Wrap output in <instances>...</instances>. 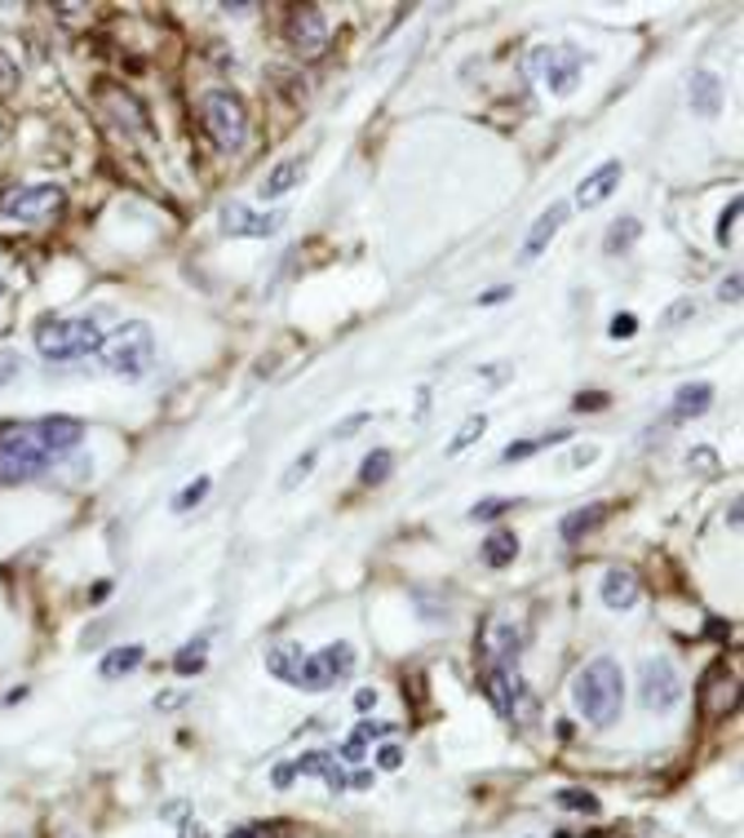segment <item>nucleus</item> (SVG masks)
<instances>
[{
	"mask_svg": "<svg viewBox=\"0 0 744 838\" xmlns=\"http://www.w3.org/2000/svg\"><path fill=\"white\" fill-rule=\"evenodd\" d=\"M85 439V422L76 417H40V422H10L0 426V488L27 484L45 475L58 458H66Z\"/></svg>",
	"mask_w": 744,
	"mask_h": 838,
	"instance_id": "obj_1",
	"label": "nucleus"
},
{
	"mask_svg": "<svg viewBox=\"0 0 744 838\" xmlns=\"http://www.w3.org/2000/svg\"><path fill=\"white\" fill-rule=\"evenodd\" d=\"M572 705L576 715L594 728H612L621 719V705H625V675L612 657H598L585 670H576L572 679Z\"/></svg>",
	"mask_w": 744,
	"mask_h": 838,
	"instance_id": "obj_2",
	"label": "nucleus"
},
{
	"mask_svg": "<svg viewBox=\"0 0 744 838\" xmlns=\"http://www.w3.org/2000/svg\"><path fill=\"white\" fill-rule=\"evenodd\" d=\"M36 351L53 364H72L102 351V325L94 315H45L36 325Z\"/></svg>",
	"mask_w": 744,
	"mask_h": 838,
	"instance_id": "obj_3",
	"label": "nucleus"
},
{
	"mask_svg": "<svg viewBox=\"0 0 744 838\" xmlns=\"http://www.w3.org/2000/svg\"><path fill=\"white\" fill-rule=\"evenodd\" d=\"M102 364L124 377V381H143L151 368H156V333L147 319H129V325H120L111 338H102Z\"/></svg>",
	"mask_w": 744,
	"mask_h": 838,
	"instance_id": "obj_4",
	"label": "nucleus"
},
{
	"mask_svg": "<svg viewBox=\"0 0 744 838\" xmlns=\"http://www.w3.org/2000/svg\"><path fill=\"white\" fill-rule=\"evenodd\" d=\"M199 120H205L209 138L222 151H240L248 143V107L231 89H209L205 98H199Z\"/></svg>",
	"mask_w": 744,
	"mask_h": 838,
	"instance_id": "obj_5",
	"label": "nucleus"
},
{
	"mask_svg": "<svg viewBox=\"0 0 744 838\" xmlns=\"http://www.w3.org/2000/svg\"><path fill=\"white\" fill-rule=\"evenodd\" d=\"M351 675H355V648L342 639V643H328V648H319V653H306L302 666H297V675H293V688H302V692H328V688H337V683H346Z\"/></svg>",
	"mask_w": 744,
	"mask_h": 838,
	"instance_id": "obj_6",
	"label": "nucleus"
},
{
	"mask_svg": "<svg viewBox=\"0 0 744 838\" xmlns=\"http://www.w3.org/2000/svg\"><path fill=\"white\" fill-rule=\"evenodd\" d=\"M581 72H585V58L572 45H540V49H532V76L546 85L550 94H559V98L576 89Z\"/></svg>",
	"mask_w": 744,
	"mask_h": 838,
	"instance_id": "obj_7",
	"label": "nucleus"
},
{
	"mask_svg": "<svg viewBox=\"0 0 744 838\" xmlns=\"http://www.w3.org/2000/svg\"><path fill=\"white\" fill-rule=\"evenodd\" d=\"M62 186L53 182H32V186H19L0 201V218H14V222H45L62 209Z\"/></svg>",
	"mask_w": 744,
	"mask_h": 838,
	"instance_id": "obj_8",
	"label": "nucleus"
},
{
	"mask_svg": "<svg viewBox=\"0 0 744 838\" xmlns=\"http://www.w3.org/2000/svg\"><path fill=\"white\" fill-rule=\"evenodd\" d=\"M638 696H643V705H647V711H656V715L673 711V705L683 701V683H679V670H673L664 657L647 661V666H643V679H638Z\"/></svg>",
	"mask_w": 744,
	"mask_h": 838,
	"instance_id": "obj_9",
	"label": "nucleus"
},
{
	"mask_svg": "<svg viewBox=\"0 0 744 838\" xmlns=\"http://www.w3.org/2000/svg\"><path fill=\"white\" fill-rule=\"evenodd\" d=\"M284 222H289L284 209H276V214H257V209H248L244 201L222 205V231L235 235V240H270Z\"/></svg>",
	"mask_w": 744,
	"mask_h": 838,
	"instance_id": "obj_10",
	"label": "nucleus"
},
{
	"mask_svg": "<svg viewBox=\"0 0 744 838\" xmlns=\"http://www.w3.org/2000/svg\"><path fill=\"white\" fill-rule=\"evenodd\" d=\"M519 648H523V630H514L510 621H488L484 626V634H479V657H484V670H492V666H514V657H519Z\"/></svg>",
	"mask_w": 744,
	"mask_h": 838,
	"instance_id": "obj_11",
	"label": "nucleus"
},
{
	"mask_svg": "<svg viewBox=\"0 0 744 838\" xmlns=\"http://www.w3.org/2000/svg\"><path fill=\"white\" fill-rule=\"evenodd\" d=\"M621 173H625L621 160H602L594 173L581 178V186H576V205H581V209H598V205L621 186Z\"/></svg>",
	"mask_w": 744,
	"mask_h": 838,
	"instance_id": "obj_12",
	"label": "nucleus"
},
{
	"mask_svg": "<svg viewBox=\"0 0 744 838\" xmlns=\"http://www.w3.org/2000/svg\"><path fill=\"white\" fill-rule=\"evenodd\" d=\"M568 205L563 201H554L546 214H540L536 222H532V231H527V240H523V248H519V257H523V263H532V257H540V253H546L550 248V240L559 235V227L568 222Z\"/></svg>",
	"mask_w": 744,
	"mask_h": 838,
	"instance_id": "obj_13",
	"label": "nucleus"
},
{
	"mask_svg": "<svg viewBox=\"0 0 744 838\" xmlns=\"http://www.w3.org/2000/svg\"><path fill=\"white\" fill-rule=\"evenodd\" d=\"M598 595H602V604L612 608V612H630V608L638 604L643 586H638V576H634L630 568H607V572H602Z\"/></svg>",
	"mask_w": 744,
	"mask_h": 838,
	"instance_id": "obj_14",
	"label": "nucleus"
},
{
	"mask_svg": "<svg viewBox=\"0 0 744 838\" xmlns=\"http://www.w3.org/2000/svg\"><path fill=\"white\" fill-rule=\"evenodd\" d=\"M289 45L297 49V53H319L324 45H328V23H324V14L319 10H297L293 14V23H289Z\"/></svg>",
	"mask_w": 744,
	"mask_h": 838,
	"instance_id": "obj_15",
	"label": "nucleus"
},
{
	"mask_svg": "<svg viewBox=\"0 0 744 838\" xmlns=\"http://www.w3.org/2000/svg\"><path fill=\"white\" fill-rule=\"evenodd\" d=\"M293 767L302 772V777H324V781H328V790H337V794H342V790L351 786V777H346V772L337 767V758H332V754H324V750H315V754H302Z\"/></svg>",
	"mask_w": 744,
	"mask_h": 838,
	"instance_id": "obj_16",
	"label": "nucleus"
},
{
	"mask_svg": "<svg viewBox=\"0 0 744 838\" xmlns=\"http://www.w3.org/2000/svg\"><path fill=\"white\" fill-rule=\"evenodd\" d=\"M713 404V386L709 381H687L673 391V417H705Z\"/></svg>",
	"mask_w": 744,
	"mask_h": 838,
	"instance_id": "obj_17",
	"label": "nucleus"
},
{
	"mask_svg": "<svg viewBox=\"0 0 744 838\" xmlns=\"http://www.w3.org/2000/svg\"><path fill=\"white\" fill-rule=\"evenodd\" d=\"M687 94H692V111H700V116H718L722 111V81L713 72H696Z\"/></svg>",
	"mask_w": 744,
	"mask_h": 838,
	"instance_id": "obj_18",
	"label": "nucleus"
},
{
	"mask_svg": "<svg viewBox=\"0 0 744 838\" xmlns=\"http://www.w3.org/2000/svg\"><path fill=\"white\" fill-rule=\"evenodd\" d=\"M302 182V160H280L276 169H270L266 178H261V201H280V196H289V191Z\"/></svg>",
	"mask_w": 744,
	"mask_h": 838,
	"instance_id": "obj_19",
	"label": "nucleus"
},
{
	"mask_svg": "<svg viewBox=\"0 0 744 838\" xmlns=\"http://www.w3.org/2000/svg\"><path fill=\"white\" fill-rule=\"evenodd\" d=\"M607 510H612V506H607V501H594V506H581V510H572L568 520L559 524L563 542H581L585 533H594V529L602 524V514H607Z\"/></svg>",
	"mask_w": 744,
	"mask_h": 838,
	"instance_id": "obj_20",
	"label": "nucleus"
},
{
	"mask_svg": "<svg viewBox=\"0 0 744 838\" xmlns=\"http://www.w3.org/2000/svg\"><path fill=\"white\" fill-rule=\"evenodd\" d=\"M143 657H147V653L138 648V643H129V648L107 653L98 670H102V679H120V675H133V670H138V666H143Z\"/></svg>",
	"mask_w": 744,
	"mask_h": 838,
	"instance_id": "obj_21",
	"label": "nucleus"
},
{
	"mask_svg": "<svg viewBox=\"0 0 744 838\" xmlns=\"http://www.w3.org/2000/svg\"><path fill=\"white\" fill-rule=\"evenodd\" d=\"M390 471H394V453H390V448H373V453L359 462V484L377 488V484L390 479Z\"/></svg>",
	"mask_w": 744,
	"mask_h": 838,
	"instance_id": "obj_22",
	"label": "nucleus"
},
{
	"mask_svg": "<svg viewBox=\"0 0 744 838\" xmlns=\"http://www.w3.org/2000/svg\"><path fill=\"white\" fill-rule=\"evenodd\" d=\"M514 555H519V537H514L510 529H497V533L484 542V559H488V568H510Z\"/></svg>",
	"mask_w": 744,
	"mask_h": 838,
	"instance_id": "obj_23",
	"label": "nucleus"
},
{
	"mask_svg": "<svg viewBox=\"0 0 744 838\" xmlns=\"http://www.w3.org/2000/svg\"><path fill=\"white\" fill-rule=\"evenodd\" d=\"M390 732H394V724H359L355 737L342 745V758H346V763H359V758H364V745H368V741H381V737H390Z\"/></svg>",
	"mask_w": 744,
	"mask_h": 838,
	"instance_id": "obj_24",
	"label": "nucleus"
},
{
	"mask_svg": "<svg viewBox=\"0 0 744 838\" xmlns=\"http://www.w3.org/2000/svg\"><path fill=\"white\" fill-rule=\"evenodd\" d=\"M568 439V430H554V435H546V439H514L505 453H501V462L505 466H514V462H527V458H536L540 448H550V444H563Z\"/></svg>",
	"mask_w": 744,
	"mask_h": 838,
	"instance_id": "obj_25",
	"label": "nucleus"
},
{
	"mask_svg": "<svg viewBox=\"0 0 744 838\" xmlns=\"http://www.w3.org/2000/svg\"><path fill=\"white\" fill-rule=\"evenodd\" d=\"M205 666H209V634H199L195 643H186V648L173 657V670H178V675H199Z\"/></svg>",
	"mask_w": 744,
	"mask_h": 838,
	"instance_id": "obj_26",
	"label": "nucleus"
},
{
	"mask_svg": "<svg viewBox=\"0 0 744 838\" xmlns=\"http://www.w3.org/2000/svg\"><path fill=\"white\" fill-rule=\"evenodd\" d=\"M554 803H559L563 812H585V816H598V812H602L598 794H594V790H581V786H563V790L554 794Z\"/></svg>",
	"mask_w": 744,
	"mask_h": 838,
	"instance_id": "obj_27",
	"label": "nucleus"
},
{
	"mask_svg": "<svg viewBox=\"0 0 744 838\" xmlns=\"http://www.w3.org/2000/svg\"><path fill=\"white\" fill-rule=\"evenodd\" d=\"M484 430H488V417H484V413L465 417V422H461V430H456V435H452V444H448V458H461L469 444H475V439H484Z\"/></svg>",
	"mask_w": 744,
	"mask_h": 838,
	"instance_id": "obj_28",
	"label": "nucleus"
},
{
	"mask_svg": "<svg viewBox=\"0 0 744 838\" xmlns=\"http://www.w3.org/2000/svg\"><path fill=\"white\" fill-rule=\"evenodd\" d=\"M638 231H643L638 218H617L612 231H607V244H602V248H607V253H625V248L638 240Z\"/></svg>",
	"mask_w": 744,
	"mask_h": 838,
	"instance_id": "obj_29",
	"label": "nucleus"
},
{
	"mask_svg": "<svg viewBox=\"0 0 744 838\" xmlns=\"http://www.w3.org/2000/svg\"><path fill=\"white\" fill-rule=\"evenodd\" d=\"M209 493H214V479H209V475H199V479H191V484H186V488L173 497V510H191V506H199V501H205Z\"/></svg>",
	"mask_w": 744,
	"mask_h": 838,
	"instance_id": "obj_30",
	"label": "nucleus"
},
{
	"mask_svg": "<svg viewBox=\"0 0 744 838\" xmlns=\"http://www.w3.org/2000/svg\"><path fill=\"white\" fill-rule=\"evenodd\" d=\"M315 462H319V448H306V453H302V458H297V462H293V466L284 471L280 488H284V493H289V488H297V484H302V479H306V475L315 471Z\"/></svg>",
	"mask_w": 744,
	"mask_h": 838,
	"instance_id": "obj_31",
	"label": "nucleus"
},
{
	"mask_svg": "<svg viewBox=\"0 0 744 838\" xmlns=\"http://www.w3.org/2000/svg\"><path fill=\"white\" fill-rule=\"evenodd\" d=\"M740 209H744V205H740V201H731V205L722 209V218H718V244H722V248L735 240V222H740Z\"/></svg>",
	"mask_w": 744,
	"mask_h": 838,
	"instance_id": "obj_32",
	"label": "nucleus"
},
{
	"mask_svg": "<svg viewBox=\"0 0 744 838\" xmlns=\"http://www.w3.org/2000/svg\"><path fill=\"white\" fill-rule=\"evenodd\" d=\"M505 510H514L510 497H488V501H479L475 510H469V520H492V514H505Z\"/></svg>",
	"mask_w": 744,
	"mask_h": 838,
	"instance_id": "obj_33",
	"label": "nucleus"
},
{
	"mask_svg": "<svg viewBox=\"0 0 744 838\" xmlns=\"http://www.w3.org/2000/svg\"><path fill=\"white\" fill-rule=\"evenodd\" d=\"M23 373V360H19V351H0V391L14 381Z\"/></svg>",
	"mask_w": 744,
	"mask_h": 838,
	"instance_id": "obj_34",
	"label": "nucleus"
},
{
	"mask_svg": "<svg viewBox=\"0 0 744 838\" xmlns=\"http://www.w3.org/2000/svg\"><path fill=\"white\" fill-rule=\"evenodd\" d=\"M607 333H612V338H634V333H638V319H634V315H612Z\"/></svg>",
	"mask_w": 744,
	"mask_h": 838,
	"instance_id": "obj_35",
	"label": "nucleus"
},
{
	"mask_svg": "<svg viewBox=\"0 0 744 838\" xmlns=\"http://www.w3.org/2000/svg\"><path fill=\"white\" fill-rule=\"evenodd\" d=\"M718 297H722V302H740V271L718 284Z\"/></svg>",
	"mask_w": 744,
	"mask_h": 838,
	"instance_id": "obj_36",
	"label": "nucleus"
},
{
	"mask_svg": "<svg viewBox=\"0 0 744 838\" xmlns=\"http://www.w3.org/2000/svg\"><path fill=\"white\" fill-rule=\"evenodd\" d=\"M377 763H381V767H386V772H394V767H399V763H403V750H399V745H386V750H381V754H377Z\"/></svg>",
	"mask_w": 744,
	"mask_h": 838,
	"instance_id": "obj_37",
	"label": "nucleus"
},
{
	"mask_svg": "<svg viewBox=\"0 0 744 838\" xmlns=\"http://www.w3.org/2000/svg\"><path fill=\"white\" fill-rule=\"evenodd\" d=\"M368 417H373V413H355L351 422H342V426H337V439H346V435H355V430H359V426H364Z\"/></svg>",
	"mask_w": 744,
	"mask_h": 838,
	"instance_id": "obj_38",
	"label": "nucleus"
},
{
	"mask_svg": "<svg viewBox=\"0 0 744 838\" xmlns=\"http://www.w3.org/2000/svg\"><path fill=\"white\" fill-rule=\"evenodd\" d=\"M687 315H692V302L683 297V302H673V311L664 315V325H679V319H687Z\"/></svg>",
	"mask_w": 744,
	"mask_h": 838,
	"instance_id": "obj_39",
	"label": "nucleus"
},
{
	"mask_svg": "<svg viewBox=\"0 0 744 838\" xmlns=\"http://www.w3.org/2000/svg\"><path fill=\"white\" fill-rule=\"evenodd\" d=\"M377 705V688H359L355 692V711H373Z\"/></svg>",
	"mask_w": 744,
	"mask_h": 838,
	"instance_id": "obj_40",
	"label": "nucleus"
},
{
	"mask_svg": "<svg viewBox=\"0 0 744 838\" xmlns=\"http://www.w3.org/2000/svg\"><path fill=\"white\" fill-rule=\"evenodd\" d=\"M293 777H297V767H293V763H280V767H276V786H280V790L293 786Z\"/></svg>",
	"mask_w": 744,
	"mask_h": 838,
	"instance_id": "obj_41",
	"label": "nucleus"
},
{
	"mask_svg": "<svg viewBox=\"0 0 744 838\" xmlns=\"http://www.w3.org/2000/svg\"><path fill=\"white\" fill-rule=\"evenodd\" d=\"M514 289H488L484 297H479V306H492V302H501V297H510Z\"/></svg>",
	"mask_w": 744,
	"mask_h": 838,
	"instance_id": "obj_42",
	"label": "nucleus"
},
{
	"mask_svg": "<svg viewBox=\"0 0 744 838\" xmlns=\"http://www.w3.org/2000/svg\"><path fill=\"white\" fill-rule=\"evenodd\" d=\"M607 396H576V409H602Z\"/></svg>",
	"mask_w": 744,
	"mask_h": 838,
	"instance_id": "obj_43",
	"label": "nucleus"
},
{
	"mask_svg": "<svg viewBox=\"0 0 744 838\" xmlns=\"http://www.w3.org/2000/svg\"><path fill=\"white\" fill-rule=\"evenodd\" d=\"M182 838H209V829L195 825V821H186V825H182Z\"/></svg>",
	"mask_w": 744,
	"mask_h": 838,
	"instance_id": "obj_44",
	"label": "nucleus"
},
{
	"mask_svg": "<svg viewBox=\"0 0 744 838\" xmlns=\"http://www.w3.org/2000/svg\"><path fill=\"white\" fill-rule=\"evenodd\" d=\"M10 81H14V68H10V58H5V53H0V89H5Z\"/></svg>",
	"mask_w": 744,
	"mask_h": 838,
	"instance_id": "obj_45",
	"label": "nucleus"
},
{
	"mask_svg": "<svg viewBox=\"0 0 744 838\" xmlns=\"http://www.w3.org/2000/svg\"><path fill=\"white\" fill-rule=\"evenodd\" d=\"M227 838H261V829H257V825H240V829H231Z\"/></svg>",
	"mask_w": 744,
	"mask_h": 838,
	"instance_id": "obj_46",
	"label": "nucleus"
},
{
	"mask_svg": "<svg viewBox=\"0 0 744 838\" xmlns=\"http://www.w3.org/2000/svg\"><path fill=\"white\" fill-rule=\"evenodd\" d=\"M89 599H94V604H102V599H111V582H98V586H94V595H89Z\"/></svg>",
	"mask_w": 744,
	"mask_h": 838,
	"instance_id": "obj_47",
	"label": "nucleus"
}]
</instances>
